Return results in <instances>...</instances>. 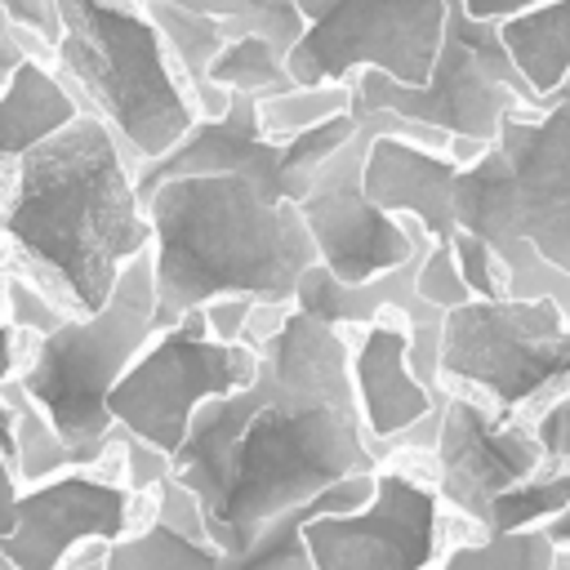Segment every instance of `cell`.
I'll use <instances>...</instances> for the list:
<instances>
[{
    "label": "cell",
    "instance_id": "obj_1",
    "mask_svg": "<svg viewBox=\"0 0 570 570\" xmlns=\"http://www.w3.org/2000/svg\"><path fill=\"white\" fill-rule=\"evenodd\" d=\"M254 352V383L209 401L174 454V481L196 494L205 530L227 557L245 552L281 512L379 472L387 454L365 436L343 330L289 312Z\"/></svg>",
    "mask_w": 570,
    "mask_h": 570
},
{
    "label": "cell",
    "instance_id": "obj_2",
    "mask_svg": "<svg viewBox=\"0 0 570 570\" xmlns=\"http://www.w3.org/2000/svg\"><path fill=\"white\" fill-rule=\"evenodd\" d=\"M0 240L58 281L76 316L102 312L120 272L151 249L138 165L94 111L13 160Z\"/></svg>",
    "mask_w": 570,
    "mask_h": 570
},
{
    "label": "cell",
    "instance_id": "obj_3",
    "mask_svg": "<svg viewBox=\"0 0 570 570\" xmlns=\"http://www.w3.org/2000/svg\"><path fill=\"white\" fill-rule=\"evenodd\" d=\"M151 218L156 330H174L214 298L294 307L298 281L316 267V245L298 205L263 196L232 174L174 178L142 200Z\"/></svg>",
    "mask_w": 570,
    "mask_h": 570
},
{
    "label": "cell",
    "instance_id": "obj_4",
    "mask_svg": "<svg viewBox=\"0 0 570 570\" xmlns=\"http://www.w3.org/2000/svg\"><path fill=\"white\" fill-rule=\"evenodd\" d=\"M62 18L58 67L89 111L125 142L134 165L174 151L196 116L142 0H53Z\"/></svg>",
    "mask_w": 570,
    "mask_h": 570
},
{
    "label": "cell",
    "instance_id": "obj_5",
    "mask_svg": "<svg viewBox=\"0 0 570 570\" xmlns=\"http://www.w3.org/2000/svg\"><path fill=\"white\" fill-rule=\"evenodd\" d=\"M454 214L508 267L530 245L570 276V80L539 111L503 120L481 160L459 174Z\"/></svg>",
    "mask_w": 570,
    "mask_h": 570
},
{
    "label": "cell",
    "instance_id": "obj_6",
    "mask_svg": "<svg viewBox=\"0 0 570 570\" xmlns=\"http://www.w3.org/2000/svg\"><path fill=\"white\" fill-rule=\"evenodd\" d=\"M156 334V267L147 249L120 272L102 312L71 316L53 334L36 338L18 383L67 445L107 454L120 436L107 401Z\"/></svg>",
    "mask_w": 570,
    "mask_h": 570
},
{
    "label": "cell",
    "instance_id": "obj_7",
    "mask_svg": "<svg viewBox=\"0 0 570 570\" xmlns=\"http://www.w3.org/2000/svg\"><path fill=\"white\" fill-rule=\"evenodd\" d=\"M352 94L365 98L370 107H383L410 125L436 129L450 142H463L476 151L494 147L508 116L548 107L512 67L499 40V27L468 18L459 0H450L445 40L428 85H396L379 71H361L352 80Z\"/></svg>",
    "mask_w": 570,
    "mask_h": 570
},
{
    "label": "cell",
    "instance_id": "obj_8",
    "mask_svg": "<svg viewBox=\"0 0 570 570\" xmlns=\"http://www.w3.org/2000/svg\"><path fill=\"white\" fill-rule=\"evenodd\" d=\"M441 379L476 387L503 419L570 387V321L557 298H472L445 312Z\"/></svg>",
    "mask_w": 570,
    "mask_h": 570
},
{
    "label": "cell",
    "instance_id": "obj_9",
    "mask_svg": "<svg viewBox=\"0 0 570 570\" xmlns=\"http://www.w3.org/2000/svg\"><path fill=\"white\" fill-rule=\"evenodd\" d=\"M307 31L289 53L294 89L352 85L379 71L396 85H428L450 0H298Z\"/></svg>",
    "mask_w": 570,
    "mask_h": 570
},
{
    "label": "cell",
    "instance_id": "obj_10",
    "mask_svg": "<svg viewBox=\"0 0 570 570\" xmlns=\"http://www.w3.org/2000/svg\"><path fill=\"white\" fill-rule=\"evenodd\" d=\"M254 374H258V352L245 343H214L200 307L187 312L174 330L151 338V347L116 383L107 410L129 436L174 459L191 432V419L209 401L249 387Z\"/></svg>",
    "mask_w": 570,
    "mask_h": 570
},
{
    "label": "cell",
    "instance_id": "obj_11",
    "mask_svg": "<svg viewBox=\"0 0 570 570\" xmlns=\"http://www.w3.org/2000/svg\"><path fill=\"white\" fill-rule=\"evenodd\" d=\"M356 138V116L343 111L325 125H312L294 138H272L258 120V98L232 94V107L218 120H196L191 134L165 151L160 160L138 165V196L147 200L160 183L174 178H205V174H232L254 183L272 200L298 205L321 174L330 156H338Z\"/></svg>",
    "mask_w": 570,
    "mask_h": 570
},
{
    "label": "cell",
    "instance_id": "obj_12",
    "mask_svg": "<svg viewBox=\"0 0 570 570\" xmlns=\"http://www.w3.org/2000/svg\"><path fill=\"white\" fill-rule=\"evenodd\" d=\"M365 151L370 138H352L338 156L321 165L307 196L298 200L303 227L316 245V263L334 272L343 285H365L374 276H387L419 258L436 240H414L401 218L383 214L365 196Z\"/></svg>",
    "mask_w": 570,
    "mask_h": 570
},
{
    "label": "cell",
    "instance_id": "obj_13",
    "mask_svg": "<svg viewBox=\"0 0 570 570\" xmlns=\"http://www.w3.org/2000/svg\"><path fill=\"white\" fill-rule=\"evenodd\" d=\"M316 570H428L441 543V494L410 472H379L374 499L303 525Z\"/></svg>",
    "mask_w": 570,
    "mask_h": 570
},
{
    "label": "cell",
    "instance_id": "obj_14",
    "mask_svg": "<svg viewBox=\"0 0 570 570\" xmlns=\"http://www.w3.org/2000/svg\"><path fill=\"white\" fill-rule=\"evenodd\" d=\"M436 494L454 503L463 517L485 525L490 503L512 485L530 481L543 468V450L534 432L517 419H503L494 405L454 392L436 432Z\"/></svg>",
    "mask_w": 570,
    "mask_h": 570
},
{
    "label": "cell",
    "instance_id": "obj_15",
    "mask_svg": "<svg viewBox=\"0 0 570 570\" xmlns=\"http://www.w3.org/2000/svg\"><path fill=\"white\" fill-rule=\"evenodd\" d=\"M129 534V490L98 472H62L18 494L13 534L0 552L13 570H58L76 543H120Z\"/></svg>",
    "mask_w": 570,
    "mask_h": 570
},
{
    "label": "cell",
    "instance_id": "obj_16",
    "mask_svg": "<svg viewBox=\"0 0 570 570\" xmlns=\"http://www.w3.org/2000/svg\"><path fill=\"white\" fill-rule=\"evenodd\" d=\"M352 392H356L365 436L383 450L401 445L414 428L445 414L410 370V325L396 312L361 330L352 347Z\"/></svg>",
    "mask_w": 570,
    "mask_h": 570
},
{
    "label": "cell",
    "instance_id": "obj_17",
    "mask_svg": "<svg viewBox=\"0 0 570 570\" xmlns=\"http://www.w3.org/2000/svg\"><path fill=\"white\" fill-rule=\"evenodd\" d=\"M459 174L445 151L405 138H374L365 151V196L392 218H414L436 245H450L459 232Z\"/></svg>",
    "mask_w": 570,
    "mask_h": 570
},
{
    "label": "cell",
    "instance_id": "obj_18",
    "mask_svg": "<svg viewBox=\"0 0 570 570\" xmlns=\"http://www.w3.org/2000/svg\"><path fill=\"white\" fill-rule=\"evenodd\" d=\"M80 116L85 107L67 89V80L53 76L45 58H27L13 71V80L0 89V156L22 160L27 151L58 138Z\"/></svg>",
    "mask_w": 570,
    "mask_h": 570
},
{
    "label": "cell",
    "instance_id": "obj_19",
    "mask_svg": "<svg viewBox=\"0 0 570 570\" xmlns=\"http://www.w3.org/2000/svg\"><path fill=\"white\" fill-rule=\"evenodd\" d=\"M374 476L379 472L347 476V481L330 485L325 494H316L312 503H298V508L281 512L245 552H236V557L223 552L218 570H316L312 557H307V543H303V525L316 521V517H347V512L365 508L374 499Z\"/></svg>",
    "mask_w": 570,
    "mask_h": 570
},
{
    "label": "cell",
    "instance_id": "obj_20",
    "mask_svg": "<svg viewBox=\"0 0 570 570\" xmlns=\"http://www.w3.org/2000/svg\"><path fill=\"white\" fill-rule=\"evenodd\" d=\"M165 49H169V62L174 71L187 76L191 85V102H196V116L200 120H218L227 107H232V94L218 89L209 80V67L214 58L227 49V36H223V22L218 18H205V13H191L183 4H169V0H142Z\"/></svg>",
    "mask_w": 570,
    "mask_h": 570
},
{
    "label": "cell",
    "instance_id": "obj_21",
    "mask_svg": "<svg viewBox=\"0 0 570 570\" xmlns=\"http://www.w3.org/2000/svg\"><path fill=\"white\" fill-rule=\"evenodd\" d=\"M499 40L521 71V80L548 102L570 80V0H543L508 22H499Z\"/></svg>",
    "mask_w": 570,
    "mask_h": 570
},
{
    "label": "cell",
    "instance_id": "obj_22",
    "mask_svg": "<svg viewBox=\"0 0 570 570\" xmlns=\"http://www.w3.org/2000/svg\"><path fill=\"white\" fill-rule=\"evenodd\" d=\"M0 396H4V405L13 410V445H18V454H13V472H18V481H49V476H62V472H85V468H94L102 454H94V450H76V445H67L58 432H53V423L40 414V405L22 392V383H18V374L9 379V383H0Z\"/></svg>",
    "mask_w": 570,
    "mask_h": 570
},
{
    "label": "cell",
    "instance_id": "obj_23",
    "mask_svg": "<svg viewBox=\"0 0 570 570\" xmlns=\"http://www.w3.org/2000/svg\"><path fill=\"white\" fill-rule=\"evenodd\" d=\"M223 548L205 539H187L165 521H151L138 534H125L107 548L102 570H218Z\"/></svg>",
    "mask_w": 570,
    "mask_h": 570
},
{
    "label": "cell",
    "instance_id": "obj_24",
    "mask_svg": "<svg viewBox=\"0 0 570 570\" xmlns=\"http://www.w3.org/2000/svg\"><path fill=\"white\" fill-rule=\"evenodd\" d=\"M209 80H214L218 89H227V94H245V98H258V102L281 98V94L294 89V80H289V58H285L276 45H267L263 36L232 40V45L214 58Z\"/></svg>",
    "mask_w": 570,
    "mask_h": 570
},
{
    "label": "cell",
    "instance_id": "obj_25",
    "mask_svg": "<svg viewBox=\"0 0 570 570\" xmlns=\"http://www.w3.org/2000/svg\"><path fill=\"white\" fill-rule=\"evenodd\" d=\"M570 508V468H539L530 481L512 485L508 494H499L490 503L485 517V534H521V530H539L543 521L561 517Z\"/></svg>",
    "mask_w": 570,
    "mask_h": 570
},
{
    "label": "cell",
    "instance_id": "obj_26",
    "mask_svg": "<svg viewBox=\"0 0 570 570\" xmlns=\"http://www.w3.org/2000/svg\"><path fill=\"white\" fill-rule=\"evenodd\" d=\"M441 570H557V548L539 530L485 534L481 543L454 548Z\"/></svg>",
    "mask_w": 570,
    "mask_h": 570
},
{
    "label": "cell",
    "instance_id": "obj_27",
    "mask_svg": "<svg viewBox=\"0 0 570 570\" xmlns=\"http://www.w3.org/2000/svg\"><path fill=\"white\" fill-rule=\"evenodd\" d=\"M352 111V85H321V89H289L281 98L258 102V120L272 138H294L312 125Z\"/></svg>",
    "mask_w": 570,
    "mask_h": 570
},
{
    "label": "cell",
    "instance_id": "obj_28",
    "mask_svg": "<svg viewBox=\"0 0 570 570\" xmlns=\"http://www.w3.org/2000/svg\"><path fill=\"white\" fill-rule=\"evenodd\" d=\"M419 298L436 312H454L463 303H472V289L463 285V272H459V258H454V245H428L423 263H419Z\"/></svg>",
    "mask_w": 570,
    "mask_h": 570
},
{
    "label": "cell",
    "instance_id": "obj_29",
    "mask_svg": "<svg viewBox=\"0 0 570 570\" xmlns=\"http://www.w3.org/2000/svg\"><path fill=\"white\" fill-rule=\"evenodd\" d=\"M4 307H9V325L18 330V334H36V338H45V334H53L58 325H67L71 316L40 289V285H31L27 276H9L4 281Z\"/></svg>",
    "mask_w": 570,
    "mask_h": 570
},
{
    "label": "cell",
    "instance_id": "obj_30",
    "mask_svg": "<svg viewBox=\"0 0 570 570\" xmlns=\"http://www.w3.org/2000/svg\"><path fill=\"white\" fill-rule=\"evenodd\" d=\"M454 258L463 272V285L472 289V298H508V272L499 263V254L476 236V232H454Z\"/></svg>",
    "mask_w": 570,
    "mask_h": 570
},
{
    "label": "cell",
    "instance_id": "obj_31",
    "mask_svg": "<svg viewBox=\"0 0 570 570\" xmlns=\"http://www.w3.org/2000/svg\"><path fill=\"white\" fill-rule=\"evenodd\" d=\"M530 432L543 450V468H570V387L534 414Z\"/></svg>",
    "mask_w": 570,
    "mask_h": 570
},
{
    "label": "cell",
    "instance_id": "obj_32",
    "mask_svg": "<svg viewBox=\"0 0 570 570\" xmlns=\"http://www.w3.org/2000/svg\"><path fill=\"white\" fill-rule=\"evenodd\" d=\"M120 450H125V481H129V490H151V485L160 490L174 476V459L160 454L156 445L129 436L125 428H120Z\"/></svg>",
    "mask_w": 570,
    "mask_h": 570
},
{
    "label": "cell",
    "instance_id": "obj_33",
    "mask_svg": "<svg viewBox=\"0 0 570 570\" xmlns=\"http://www.w3.org/2000/svg\"><path fill=\"white\" fill-rule=\"evenodd\" d=\"M4 18L22 31H31L36 40H45L49 49H58V36H62V18H58V4L53 0H0Z\"/></svg>",
    "mask_w": 570,
    "mask_h": 570
},
{
    "label": "cell",
    "instance_id": "obj_34",
    "mask_svg": "<svg viewBox=\"0 0 570 570\" xmlns=\"http://www.w3.org/2000/svg\"><path fill=\"white\" fill-rule=\"evenodd\" d=\"M254 298H214L205 307V325H209V338L214 343H240L245 338V325L254 316Z\"/></svg>",
    "mask_w": 570,
    "mask_h": 570
},
{
    "label": "cell",
    "instance_id": "obj_35",
    "mask_svg": "<svg viewBox=\"0 0 570 570\" xmlns=\"http://www.w3.org/2000/svg\"><path fill=\"white\" fill-rule=\"evenodd\" d=\"M463 4V13L468 18H476V22H508V18H517V13H525V9H534V4H543V0H459Z\"/></svg>",
    "mask_w": 570,
    "mask_h": 570
},
{
    "label": "cell",
    "instance_id": "obj_36",
    "mask_svg": "<svg viewBox=\"0 0 570 570\" xmlns=\"http://www.w3.org/2000/svg\"><path fill=\"white\" fill-rule=\"evenodd\" d=\"M18 472H13V463L0 454V539H9L13 534V521H18Z\"/></svg>",
    "mask_w": 570,
    "mask_h": 570
},
{
    "label": "cell",
    "instance_id": "obj_37",
    "mask_svg": "<svg viewBox=\"0 0 570 570\" xmlns=\"http://www.w3.org/2000/svg\"><path fill=\"white\" fill-rule=\"evenodd\" d=\"M13 370H18V330L0 321V383H9Z\"/></svg>",
    "mask_w": 570,
    "mask_h": 570
},
{
    "label": "cell",
    "instance_id": "obj_38",
    "mask_svg": "<svg viewBox=\"0 0 570 570\" xmlns=\"http://www.w3.org/2000/svg\"><path fill=\"white\" fill-rule=\"evenodd\" d=\"M539 534H543V539H548L557 552H570V508H566L561 517L543 521V525H539Z\"/></svg>",
    "mask_w": 570,
    "mask_h": 570
},
{
    "label": "cell",
    "instance_id": "obj_39",
    "mask_svg": "<svg viewBox=\"0 0 570 570\" xmlns=\"http://www.w3.org/2000/svg\"><path fill=\"white\" fill-rule=\"evenodd\" d=\"M557 303H561V312H566V321H570V276L561 281V289H557Z\"/></svg>",
    "mask_w": 570,
    "mask_h": 570
},
{
    "label": "cell",
    "instance_id": "obj_40",
    "mask_svg": "<svg viewBox=\"0 0 570 570\" xmlns=\"http://www.w3.org/2000/svg\"><path fill=\"white\" fill-rule=\"evenodd\" d=\"M557 570H570V552H557Z\"/></svg>",
    "mask_w": 570,
    "mask_h": 570
},
{
    "label": "cell",
    "instance_id": "obj_41",
    "mask_svg": "<svg viewBox=\"0 0 570 570\" xmlns=\"http://www.w3.org/2000/svg\"><path fill=\"white\" fill-rule=\"evenodd\" d=\"M58 570H67V566H58Z\"/></svg>",
    "mask_w": 570,
    "mask_h": 570
}]
</instances>
